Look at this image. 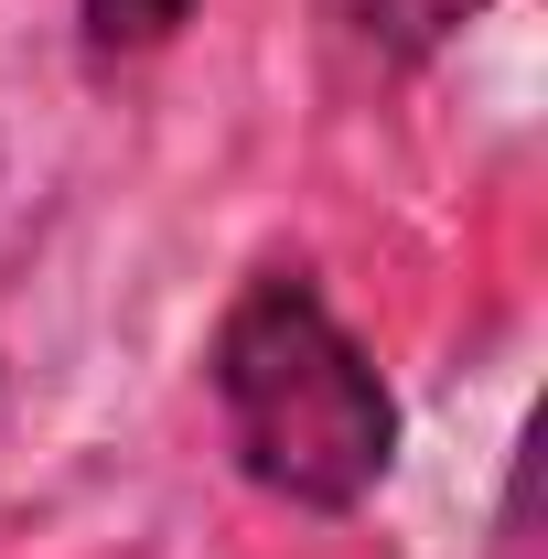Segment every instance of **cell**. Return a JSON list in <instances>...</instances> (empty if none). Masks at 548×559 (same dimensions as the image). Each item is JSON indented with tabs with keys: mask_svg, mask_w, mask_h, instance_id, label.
Instances as JSON below:
<instances>
[{
	"mask_svg": "<svg viewBox=\"0 0 548 559\" xmlns=\"http://www.w3.org/2000/svg\"><path fill=\"white\" fill-rule=\"evenodd\" d=\"M215 409L248 485L312 516H355L398 463V399L344 334L312 270H259L215 323Z\"/></svg>",
	"mask_w": 548,
	"mask_h": 559,
	"instance_id": "obj_1",
	"label": "cell"
},
{
	"mask_svg": "<svg viewBox=\"0 0 548 559\" xmlns=\"http://www.w3.org/2000/svg\"><path fill=\"white\" fill-rule=\"evenodd\" d=\"M474 11L484 0H323V22H334L355 55H377V66H419V55L452 44Z\"/></svg>",
	"mask_w": 548,
	"mask_h": 559,
	"instance_id": "obj_2",
	"label": "cell"
},
{
	"mask_svg": "<svg viewBox=\"0 0 548 559\" xmlns=\"http://www.w3.org/2000/svg\"><path fill=\"white\" fill-rule=\"evenodd\" d=\"M75 22H86V55L97 66H130V55L172 44L194 22V0H75Z\"/></svg>",
	"mask_w": 548,
	"mask_h": 559,
	"instance_id": "obj_3",
	"label": "cell"
},
{
	"mask_svg": "<svg viewBox=\"0 0 548 559\" xmlns=\"http://www.w3.org/2000/svg\"><path fill=\"white\" fill-rule=\"evenodd\" d=\"M495 559H538V452H516V474H505V516H495Z\"/></svg>",
	"mask_w": 548,
	"mask_h": 559,
	"instance_id": "obj_4",
	"label": "cell"
}]
</instances>
